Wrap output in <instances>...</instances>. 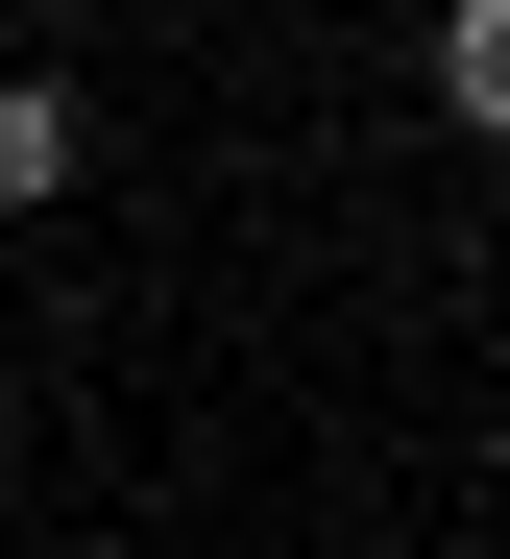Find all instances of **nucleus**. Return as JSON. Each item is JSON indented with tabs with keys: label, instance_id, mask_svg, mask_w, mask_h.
Segmentation results:
<instances>
[{
	"label": "nucleus",
	"instance_id": "1",
	"mask_svg": "<svg viewBox=\"0 0 510 559\" xmlns=\"http://www.w3.org/2000/svg\"><path fill=\"white\" fill-rule=\"evenodd\" d=\"M97 170V122H73V73H0V219H49Z\"/></svg>",
	"mask_w": 510,
	"mask_h": 559
},
{
	"label": "nucleus",
	"instance_id": "2",
	"mask_svg": "<svg viewBox=\"0 0 510 559\" xmlns=\"http://www.w3.org/2000/svg\"><path fill=\"white\" fill-rule=\"evenodd\" d=\"M438 122L510 146V0H438Z\"/></svg>",
	"mask_w": 510,
	"mask_h": 559
}]
</instances>
